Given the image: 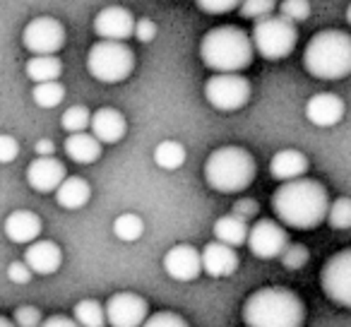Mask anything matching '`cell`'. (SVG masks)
Masks as SVG:
<instances>
[{
    "instance_id": "cell-1",
    "label": "cell",
    "mask_w": 351,
    "mask_h": 327,
    "mask_svg": "<svg viewBox=\"0 0 351 327\" xmlns=\"http://www.w3.org/2000/svg\"><path fill=\"white\" fill-rule=\"evenodd\" d=\"M330 195L325 186L313 178L284 181L272 195V210L282 224L298 231H311L325 221Z\"/></svg>"
},
{
    "instance_id": "cell-2",
    "label": "cell",
    "mask_w": 351,
    "mask_h": 327,
    "mask_svg": "<svg viewBox=\"0 0 351 327\" xmlns=\"http://www.w3.org/2000/svg\"><path fill=\"white\" fill-rule=\"evenodd\" d=\"M243 322L248 327H303L306 306L291 289L263 287L245 298Z\"/></svg>"
},
{
    "instance_id": "cell-3",
    "label": "cell",
    "mask_w": 351,
    "mask_h": 327,
    "mask_svg": "<svg viewBox=\"0 0 351 327\" xmlns=\"http://www.w3.org/2000/svg\"><path fill=\"white\" fill-rule=\"evenodd\" d=\"M250 34L241 27L221 25L210 29L200 41V58L215 73H241L253 63Z\"/></svg>"
},
{
    "instance_id": "cell-4",
    "label": "cell",
    "mask_w": 351,
    "mask_h": 327,
    "mask_svg": "<svg viewBox=\"0 0 351 327\" xmlns=\"http://www.w3.org/2000/svg\"><path fill=\"white\" fill-rule=\"evenodd\" d=\"M303 68L317 80H344L351 73V36L341 29H322L303 51Z\"/></svg>"
},
{
    "instance_id": "cell-5",
    "label": "cell",
    "mask_w": 351,
    "mask_h": 327,
    "mask_svg": "<svg viewBox=\"0 0 351 327\" xmlns=\"http://www.w3.org/2000/svg\"><path fill=\"white\" fill-rule=\"evenodd\" d=\"M258 173L253 154L243 147H219L205 161V181L217 193H241Z\"/></svg>"
},
{
    "instance_id": "cell-6",
    "label": "cell",
    "mask_w": 351,
    "mask_h": 327,
    "mask_svg": "<svg viewBox=\"0 0 351 327\" xmlns=\"http://www.w3.org/2000/svg\"><path fill=\"white\" fill-rule=\"evenodd\" d=\"M135 68V53L125 46V41L99 39L89 49L87 70L94 80L104 84H118L130 77Z\"/></svg>"
},
{
    "instance_id": "cell-7",
    "label": "cell",
    "mask_w": 351,
    "mask_h": 327,
    "mask_svg": "<svg viewBox=\"0 0 351 327\" xmlns=\"http://www.w3.org/2000/svg\"><path fill=\"white\" fill-rule=\"evenodd\" d=\"M298 32L296 25H291L284 17H263L255 22V29L250 34V44L253 51H258L265 60H282L296 49Z\"/></svg>"
},
{
    "instance_id": "cell-8",
    "label": "cell",
    "mask_w": 351,
    "mask_h": 327,
    "mask_svg": "<svg viewBox=\"0 0 351 327\" xmlns=\"http://www.w3.org/2000/svg\"><path fill=\"white\" fill-rule=\"evenodd\" d=\"M205 99L217 111H239L250 99V82L239 73H217L205 82Z\"/></svg>"
},
{
    "instance_id": "cell-9",
    "label": "cell",
    "mask_w": 351,
    "mask_h": 327,
    "mask_svg": "<svg viewBox=\"0 0 351 327\" xmlns=\"http://www.w3.org/2000/svg\"><path fill=\"white\" fill-rule=\"evenodd\" d=\"M320 287L332 303L341 308L351 306V250H339L322 265Z\"/></svg>"
},
{
    "instance_id": "cell-10",
    "label": "cell",
    "mask_w": 351,
    "mask_h": 327,
    "mask_svg": "<svg viewBox=\"0 0 351 327\" xmlns=\"http://www.w3.org/2000/svg\"><path fill=\"white\" fill-rule=\"evenodd\" d=\"M22 46L34 56H53L65 46V27L56 17H34L22 32Z\"/></svg>"
},
{
    "instance_id": "cell-11",
    "label": "cell",
    "mask_w": 351,
    "mask_h": 327,
    "mask_svg": "<svg viewBox=\"0 0 351 327\" xmlns=\"http://www.w3.org/2000/svg\"><path fill=\"white\" fill-rule=\"evenodd\" d=\"M245 245L250 253L260 260H274L282 255V250L289 245V234L284 226H279L272 219H260L253 226H248Z\"/></svg>"
},
{
    "instance_id": "cell-12",
    "label": "cell",
    "mask_w": 351,
    "mask_h": 327,
    "mask_svg": "<svg viewBox=\"0 0 351 327\" xmlns=\"http://www.w3.org/2000/svg\"><path fill=\"white\" fill-rule=\"evenodd\" d=\"M104 315L111 327H140L149 315V306L140 293L118 291L106 301Z\"/></svg>"
},
{
    "instance_id": "cell-13",
    "label": "cell",
    "mask_w": 351,
    "mask_h": 327,
    "mask_svg": "<svg viewBox=\"0 0 351 327\" xmlns=\"http://www.w3.org/2000/svg\"><path fill=\"white\" fill-rule=\"evenodd\" d=\"M132 27H135V17L128 8L121 5H108L97 12L94 17V34L99 39L108 41H125L132 36Z\"/></svg>"
},
{
    "instance_id": "cell-14",
    "label": "cell",
    "mask_w": 351,
    "mask_h": 327,
    "mask_svg": "<svg viewBox=\"0 0 351 327\" xmlns=\"http://www.w3.org/2000/svg\"><path fill=\"white\" fill-rule=\"evenodd\" d=\"M164 269L176 282H193V279H197L202 274L200 253L188 243L173 245L164 255Z\"/></svg>"
},
{
    "instance_id": "cell-15",
    "label": "cell",
    "mask_w": 351,
    "mask_h": 327,
    "mask_svg": "<svg viewBox=\"0 0 351 327\" xmlns=\"http://www.w3.org/2000/svg\"><path fill=\"white\" fill-rule=\"evenodd\" d=\"M200 265H202V272H207L210 277L224 279L231 277L239 269V255H236V248H231V245L212 241V243H207L202 248Z\"/></svg>"
},
{
    "instance_id": "cell-16",
    "label": "cell",
    "mask_w": 351,
    "mask_h": 327,
    "mask_svg": "<svg viewBox=\"0 0 351 327\" xmlns=\"http://www.w3.org/2000/svg\"><path fill=\"white\" fill-rule=\"evenodd\" d=\"M63 178H65V167L63 161L56 159V156H36L29 167H27V183L36 193H53Z\"/></svg>"
},
{
    "instance_id": "cell-17",
    "label": "cell",
    "mask_w": 351,
    "mask_h": 327,
    "mask_svg": "<svg viewBox=\"0 0 351 327\" xmlns=\"http://www.w3.org/2000/svg\"><path fill=\"white\" fill-rule=\"evenodd\" d=\"M60 263H63V250L53 241H32V243H27L25 265L32 269V274H41V277L56 274L60 269Z\"/></svg>"
},
{
    "instance_id": "cell-18",
    "label": "cell",
    "mask_w": 351,
    "mask_h": 327,
    "mask_svg": "<svg viewBox=\"0 0 351 327\" xmlns=\"http://www.w3.org/2000/svg\"><path fill=\"white\" fill-rule=\"evenodd\" d=\"M89 130L101 145H113V142L123 140L128 130L125 116L116 108H99L89 118Z\"/></svg>"
},
{
    "instance_id": "cell-19",
    "label": "cell",
    "mask_w": 351,
    "mask_h": 327,
    "mask_svg": "<svg viewBox=\"0 0 351 327\" xmlns=\"http://www.w3.org/2000/svg\"><path fill=\"white\" fill-rule=\"evenodd\" d=\"M306 118L317 128H332L344 118V101L337 94H315L306 104Z\"/></svg>"
},
{
    "instance_id": "cell-20",
    "label": "cell",
    "mask_w": 351,
    "mask_h": 327,
    "mask_svg": "<svg viewBox=\"0 0 351 327\" xmlns=\"http://www.w3.org/2000/svg\"><path fill=\"white\" fill-rule=\"evenodd\" d=\"M3 229H5V236L12 243L27 245L39 239L41 219H39V215H34V212H29V210H15L12 215H8Z\"/></svg>"
},
{
    "instance_id": "cell-21",
    "label": "cell",
    "mask_w": 351,
    "mask_h": 327,
    "mask_svg": "<svg viewBox=\"0 0 351 327\" xmlns=\"http://www.w3.org/2000/svg\"><path fill=\"white\" fill-rule=\"evenodd\" d=\"M306 171H308V156L298 149H282L269 161V173L279 183L306 176Z\"/></svg>"
},
{
    "instance_id": "cell-22",
    "label": "cell",
    "mask_w": 351,
    "mask_h": 327,
    "mask_svg": "<svg viewBox=\"0 0 351 327\" xmlns=\"http://www.w3.org/2000/svg\"><path fill=\"white\" fill-rule=\"evenodd\" d=\"M63 149L68 154V159H73L75 164H94L101 156V142L87 130L70 132Z\"/></svg>"
},
{
    "instance_id": "cell-23",
    "label": "cell",
    "mask_w": 351,
    "mask_h": 327,
    "mask_svg": "<svg viewBox=\"0 0 351 327\" xmlns=\"http://www.w3.org/2000/svg\"><path fill=\"white\" fill-rule=\"evenodd\" d=\"M53 193H56V202H58L63 210H80V207L87 205L89 197H92L89 183L80 176H65Z\"/></svg>"
},
{
    "instance_id": "cell-24",
    "label": "cell",
    "mask_w": 351,
    "mask_h": 327,
    "mask_svg": "<svg viewBox=\"0 0 351 327\" xmlns=\"http://www.w3.org/2000/svg\"><path fill=\"white\" fill-rule=\"evenodd\" d=\"M245 236H248V221L241 219V217L226 215L215 221V239L219 241V243L239 248V245L245 243Z\"/></svg>"
},
{
    "instance_id": "cell-25",
    "label": "cell",
    "mask_w": 351,
    "mask_h": 327,
    "mask_svg": "<svg viewBox=\"0 0 351 327\" xmlns=\"http://www.w3.org/2000/svg\"><path fill=\"white\" fill-rule=\"evenodd\" d=\"M25 73L32 82H51V80H58L63 75V63H60L58 56H32L25 65Z\"/></svg>"
},
{
    "instance_id": "cell-26",
    "label": "cell",
    "mask_w": 351,
    "mask_h": 327,
    "mask_svg": "<svg viewBox=\"0 0 351 327\" xmlns=\"http://www.w3.org/2000/svg\"><path fill=\"white\" fill-rule=\"evenodd\" d=\"M188 159V152L181 142L176 140H164L156 145L154 149V164L164 171H176V169H181Z\"/></svg>"
},
{
    "instance_id": "cell-27",
    "label": "cell",
    "mask_w": 351,
    "mask_h": 327,
    "mask_svg": "<svg viewBox=\"0 0 351 327\" xmlns=\"http://www.w3.org/2000/svg\"><path fill=\"white\" fill-rule=\"evenodd\" d=\"M73 320L80 327H106L104 306L99 301H94V298H82L80 303H75Z\"/></svg>"
},
{
    "instance_id": "cell-28",
    "label": "cell",
    "mask_w": 351,
    "mask_h": 327,
    "mask_svg": "<svg viewBox=\"0 0 351 327\" xmlns=\"http://www.w3.org/2000/svg\"><path fill=\"white\" fill-rule=\"evenodd\" d=\"M32 99H34V104L41 108H56L65 99V87L58 82V80L36 82V87L32 89Z\"/></svg>"
},
{
    "instance_id": "cell-29",
    "label": "cell",
    "mask_w": 351,
    "mask_h": 327,
    "mask_svg": "<svg viewBox=\"0 0 351 327\" xmlns=\"http://www.w3.org/2000/svg\"><path fill=\"white\" fill-rule=\"evenodd\" d=\"M113 234H116V239L125 241V243H132V241H137L145 234V221H142V217L132 215V212H125V215L113 219Z\"/></svg>"
},
{
    "instance_id": "cell-30",
    "label": "cell",
    "mask_w": 351,
    "mask_h": 327,
    "mask_svg": "<svg viewBox=\"0 0 351 327\" xmlns=\"http://www.w3.org/2000/svg\"><path fill=\"white\" fill-rule=\"evenodd\" d=\"M325 219L330 221V226L339 231L351 229V200L349 197H337L330 207H327Z\"/></svg>"
},
{
    "instance_id": "cell-31",
    "label": "cell",
    "mask_w": 351,
    "mask_h": 327,
    "mask_svg": "<svg viewBox=\"0 0 351 327\" xmlns=\"http://www.w3.org/2000/svg\"><path fill=\"white\" fill-rule=\"evenodd\" d=\"M89 118H92V111L87 106H70L60 118V125L68 132H82L89 130Z\"/></svg>"
},
{
    "instance_id": "cell-32",
    "label": "cell",
    "mask_w": 351,
    "mask_h": 327,
    "mask_svg": "<svg viewBox=\"0 0 351 327\" xmlns=\"http://www.w3.org/2000/svg\"><path fill=\"white\" fill-rule=\"evenodd\" d=\"M279 17L289 20L291 25L306 22L311 17V3L308 0H282L279 3Z\"/></svg>"
},
{
    "instance_id": "cell-33",
    "label": "cell",
    "mask_w": 351,
    "mask_h": 327,
    "mask_svg": "<svg viewBox=\"0 0 351 327\" xmlns=\"http://www.w3.org/2000/svg\"><path fill=\"white\" fill-rule=\"evenodd\" d=\"M239 12L245 20H263L269 17L274 12V0H241L239 3Z\"/></svg>"
},
{
    "instance_id": "cell-34",
    "label": "cell",
    "mask_w": 351,
    "mask_h": 327,
    "mask_svg": "<svg viewBox=\"0 0 351 327\" xmlns=\"http://www.w3.org/2000/svg\"><path fill=\"white\" fill-rule=\"evenodd\" d=\"M279 258H282V265L287 269H293V272H296V269H303L308 265V260H311V253H308V248L306 245H301V243H289L287 248L282 250V255H279Z\"/></svg>"
},
{
    "instance_id": "cell-35",
    "label": "cell",
    "mask_w": 351,
    "mask_h": 327,
    "mask_svg": "<svg viewBox=\"0 0 351 327\" xmlns=\"http://www.w3.org/2000/svg\"><path fill=\"white\" fill-rule=\"evenodd\" d=\"M140 327H191V325H188L186 317L178 315V313L159 311V313H154V315H147Z\"/></svg>"
},
{
    "instance_id": "cell-36",
    "label": "cell",
    "mask_w": 351,
    "mask_h": 327,
    "mask_svg": "<svg viewBox=\"0 0 351 327\" xmlns=\"http://www.w3.org/2000/svg\"><path fill=\"white\" fill-rule=\"evenodd\" d=\"M41 311L34 306H20L15 311V315H12V322H15L17 327H39L41 325Z\"/></svg>"
},
{
    "instance_id": "cell-37",
    "label": "cell",
    "mask_w": 351,
    "mask_h": 327,
    "mask_svg": "<svg viewBox=\"0 0 351 327\" xmlns=\"http://www.w3.org/2000/svg\"><path fill=\"white\" fill-rule=\"evenodd\" d=\"M241 0H195V5L207 15H224L239 8Z\"/></svg>"
},
{
    "instance_id": "cell-38",
    "label": "cell",
    "mask_w": 351,
    "mask_h": 327,
    "mask_svg": "<svg viewBox=\"0 0 351 327\" xmlns=\"http://www.w3.org/2000/svg\"><path fill=\"white\" fill-rule=\"evenodd\" d=\"M32 269L25 265V260H15V263L8 265V279H10L12 284H29L32 282Z\"/></svg>"
},
{
    "instance_id": "cell-39",
    "label": "cell",
    "mask_w": 351,
    "mask_h": 327,
    "mask_svg": "<svg viewBox=\"0 0 351 327\" xmlns=\"http://www.w3.org/2000/svg\"><path fill=\"white\" fill-rule=\"evenodd\" d=\"M132 36H135L140 44H152L156 39V22L152 20H140L132 27Z\"/></svg>"
},
{
    "instance_id": "cell-40",
    "label": "cell",
    "mask_w": 351,
    "mask_h": 327,
    "mask_svg": "<svg viewBox=\"0 0 351 327\" xmlns=\"http://www.w3.org/2000/svg\"><path fill=\"white\" fill-rule=\"evenodd\" d=\"M20 154V145L12 135H0V164H10Z\"/></svg>"
},
{
    "instance_id": "cell-41",
    "label": "cell",
    "mask_w": 351,
    "mask_h": 327,
    "mask_svg": "<svg viewBox=\"0 0 351 327\" xmlns=\"http://www.w3.org/2000/svg\"><path fill=\"white\" fill-rule=\"evenodd\" d=\"M231 215H236V217H241V219H253L255 215H258V202L255 200H239L234 205V212Z\"/></svg>"
},
{
    "instance_id": "cell-42",
    "label": "cell",
    "mask_w": 351,
    "mask_h": 327,
    "mask_svg": "<svg viewBox=\"0 0 351 327\" xmlns=\"http://www.w3.org/2000/svg\"><path fill=\"white\" fill-rule=\"evenodd\" d=\"M39 327H80V325L68 315H51L46 320H41Z\"/></svg>"
},
{
    "instance_id": "cell-43",
    "label": "cell",
    "mask_w": 351,
    "mask_h": 327,
    "mask_svg": "<svg viewBox=\"0 0 351 327\" xmlns=\"http://www.w3.org/2000/svg\"><path fill=\"white\" fill-rule=\"evenodd\" d=\"M36 154L39 156H53V152H56V145L51 140H39L36 142Z\"/></svg>"
},
{
    "instance_id": "cell-44",
    "label": "cell",
    "mask_w": 351,
    "mask_h": 327,
    "mask_svg": "<svg viewBox=\"0 0 351 327\" xmlns=\"http://www.w3.org/2000/svg\"><path fill=\"white\" fill-rule=\"evenodd\" d=\"M0 327H17V325H15L12 320H8V317L0 315Z\"/></svg>"
}]
</instances>
